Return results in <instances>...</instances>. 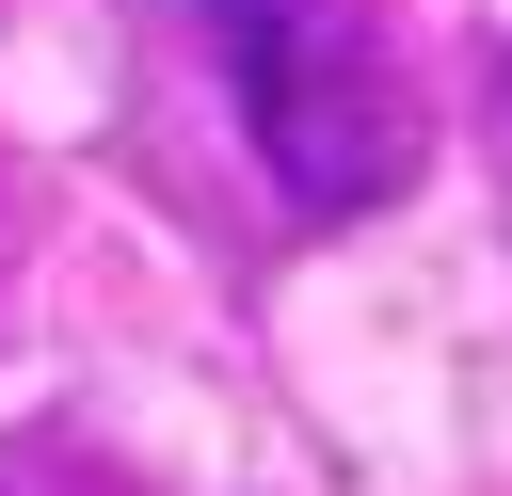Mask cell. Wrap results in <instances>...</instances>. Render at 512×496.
I'll return each mask as SVG.
<instances>
[{
  "mask_svg": "<svg viewBox=\"0 0 512 496\" xmlns=\"http://www.w3.org/2000/svg\"><path fill=\"white\" fill-rule=\"evenodd\" d=\"M208 48H224V96H240V144L256 176L304 208V224H352V208H400L416 160H432V80H416V32L400 0H192Z\"/></svg>",
  "mask_w": 512,
  "mask_h": 496,
  "instance_id": "cell-1",
  "label": "cell"
}]
</instances>
